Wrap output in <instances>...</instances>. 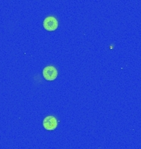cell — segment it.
<instances>
[{"mask_svg": "<svg viewBox=\"0 0 141 149\" xmlns=\"http://www.w3.org/2000/svg\"><path fill=\"white\" fill-rule=\"evenodd\" d=\"M42 74H43V76L46 80H49V81H52V80H55L57 78L58 71L55 66L48 65V66H46L44 68Z\"/></svg>", "mask_w": 141, "mask_h": 149, "instance_id": "6da1fadb", "label": "cell"}, {"mask_svg": "<svg viewBox=\"0 0 141 149\" xmlns=\"http://www.w3.org/2000/svg\"><path fill=\"white\" fill-rule=\"evenodd\" d=\"M43 27H44V28L46 30L50 31V32H52V31L56 30L58 27L57 19L55 17H47L44 20V22H43Z\"/></svg>", "mask_w": 141, "mask_h": 149, "instance_id": "7a4b0ae2", "label": "cell"}, {"mask_svg": "<svg viewBox=\"0 0 141 149\" xmlns=\"http://www.w3.org/2000/svg\"><path fill=\"white\" fill-rule=\"evenodd\" d=\"M58 120L55 116H47L43 120V127L45 129L51 131L57 128Z\"/></svg>", "mask_w": 141, "mask_h": 149, "instance_id": "3957f363", "label": "cell"}]
</instances>
